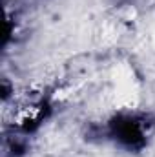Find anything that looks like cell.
<instances>
[{"instance_id": "obj_1", "label": "cell", "mask_w": 155, "mask_h": 157, "mask_svg": "<svg viewBox=\"0 0 155 157\" xmlns=\"http://www.w3.org/2000/svg\"><path fill=\"white\" fill-rule=\"evenodd\" d=\"M112 130H113V135L117 139L130 146V148H137V146H142L144 144V137H146V132H144V124L142 121L135 117H119L112 122Z\"/></svg>"}]
</instances>
